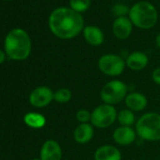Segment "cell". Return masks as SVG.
I'll use <instances>...</instances> for the list:
<instances>
[{"label":"cell","instance_id":"ba28073f","mask_svg":"<svg viewBox=\"0 0 160 160\" xmlns=\"http://www.w3.org/2000/svg\"><path fill=\"white\" fill-rule=\"evenodd\" d=\"M54 100V92L48 87H38L29 95V102L35 108H44Z\"/></svg>","mask_w":160,"mask_h":160},{"label":"cell","instance_id":"9a60e30c","mask_svg":"<svg viewBox=\"0 0 160 160\" xmlns=\"http://www.w3.org/2000/svg\"><path fill=\"white\" fill-rule=\"evenodd\" d=\"M94 160H122V153L112 145H104L95 151Z\"/></svg>","mask_w":160,"mask_h":160},{"label":"cell","instance_id":"ffe728a7","mask_svg":"<svg viewBox=\"0 0 160 160\" xmlns=\"http://www.w3.org/2000/svg\"><path fill=\"white\" fill-rule=\"evenodd\" d=\"M72 98V92L70 90L61 88L58 89L55 93H54V100L57 101L58 103H67L71 100Z\"/></svg>","mask_w":160,"mask_h":160},{"label":"cell","instance_id":"3957f363","mask_svg":"<svg viewBox=\"0 0 160 160\" xmlns=\"http://www.w3.org/2000/svg\"><path fill=\"white\" fill-rule=\"evenodd\" d=\"M128 17L135 27L140 29H150L156 25L158 12L151 2L138 1L130 8Z\"/></svg>","mask_w":160,"mask_h":160},{"label":"cell","instance_id":"d4e9b609","mask_svg":"<svg viewBox=\"0 0 160 160\" xmlns=\"http://www.w3.org/2000/svg\"><path fill=\"white\" fill-rule=\"evenodd\" d=\"M155 45H156L157 48L160 49V33L157 34L156 37H155Z\"/></svg>","mask_w":160,"mask_h":160},{"label":"cell","instance_id":"2e32d148","mask_svg":"<svg viewBox=\"0 0 160 160\" xmlns=\"http://www.w3.org/2000/svg\"><path fill=\"white\" fill-rule=\"evenodd\" d=\"M125 105L132 111H141L147 106V98L139 92H131L125 97Z\"/></svg>","mask_w":160,"mask_h":160},{"label":"cell","instance_id":"44dd1931","mask_svg":"<svg viewBox=\"0 0 160 160\" xmlns=\"http://www.w3.org/2000/svg\"><path fill=\"white\" fill-rule=\"evenodd\" d=\"M129 11H130V8L127 7L124 4H122V3L115 4L112 7V9H111V12H112V14L116 18H118V17H124V16L128 15L129 14Z\"/></svg>","mask_w":160,"mask_h":160},{"label":"cell","instance_id":"30bf717a","mask_svg":"<svg viewBox=\"0 0 160 160\" xmlns=\"http://www.w3.org/2000/svg\"><path fill=\"white\" fill-rule=\"evenodd\" d=\"M62 151L60 145L53 139L46 140L41 149V160H61Z\"/></svg>","mask_w":160,"mask_h":160},{"label":"cell","instance_id":"d6986e66","mask_svg":"<svg viewBox=\"0 0 160 160\" xmlns=\"http://www.w3.org/2000/svg\"><path fill=\"white\" fill-rule=\"evenodd\" d=\"M118 122L122 126H131L135 122V115L130 109H123L117 115Z\"/></svg>","mask_w":160,"mask_h":160},{"label":"cell","instance_id":"8992f818","mask_svg":"<svg viewBox=\"0 0 160 160\" xmlns=\"http://www.w3.org/2000/svg\"><path fill=\"white\" fill-rule=\"evenodd\" d=\"M117 111L111 105L103 104L94 108L92 113V124L98 128H107L112 125L117 119Z\"/></svg>","mask_w":160,"mask_h":160},{"label":"cell","instance_id":"7a4b0ae2","mask_svg":"<svg viewBox=\"0 0 160 160\" xmlns=\"http://www.w3.org/2000/svg\"><path fill=\"white\" fill-rule=\"evenodd\" d=\"M4 47L5 53L12 59L25 60L31 52V39L24 29L14 28L7 34Z\"/></svg>","mask_w":160,"mask_h":160},{"label":"cell","instance_id":"6da1fadb","mask_svg":"<svg viewBox=\"0 0 160 160\" xmlns=\"http://www.w3.org/2000/svg\"><path fill=\"white\" fill-rule=\"evenodd\" d=\"M48 26L57 38L70 40L83 31L85 20L81 13L74 12L70 7H60L50 13Z\"/></svg>","mask_w":160,"mask_h":160},{"label":"cell","instance_id":"cb8c5ba5","mask_svg":"<svg viewBox=\"0 0 160 160\" xmlns=\"http://www.w3.org/2000/svg\"><path fill=\"white\" fill-rule=\"evenodd\" d=\"M5 58H6V54L3 50L0 49V64L3 63L5 61Z\"/></svg>","mask_w":160,"mask_h":160},{"label":"cell","instance_id":"603a6c76","mask_svg":"<svg viewBox=\"0 0 160 160\" xmlns=\"http://www.w3.org/2000/svg\"><path fill=\"white\" fill-rule=\"evenodd\" d=\"M152 77L154 83H156L157 85H160V67L153 70L152 73Z\"/></svg>","mask_w":160,"mask_h":160},{"label":"cell","instance_id":"7402d4cb","mask_svg":"<svg viewBox=\"0 0 160 160\" xmlns=\"http://www.w3.org/2000/svg\"><path fill=\"white\" fill-rule=\"evenodd\" d=\"M75 117L80 123H88L92 120V113L87 109H80L76 112Z\"/></svg>","mask_w":160,"mask_h":160},{"label":"cell","instance_id":"277c9868","mask_svg":"<svg viewBox=\"0 0 160 160\" xmlns=\"http://www.w3.org/2000/svg\"><path fill=\"white\" fill-rule=\"evenodd\" d=\"M138 136L148 141L160 140V115L150 112L142 115L136 125Z\"/></svg>","mask_w":160,"mask_h":160},{"label":"cell","instance_id":"4fadbf2b","mask_svg":"<svg viewBox=\"0 0 160 160\" xmlns=\"http://www.w3.org/2000/svg\"><path fill=\"white\" fill-rule=\"evenodd\" d=\"M149 62L147 55L141 51H135L129 54L125 59L126 66L132 71L143 70Z\"/></svg>","mask_w":160,"mask_h":160},{"label":"cell","instance_id":"52a82bcc","mask_svg":"<svg viewBox=\"0 0 160 160\" xmlns=\"http://www.w3.org/2000/svg\"><path fill=\"white\" fill-rule=\"evenodd\" d=\"M125 60L118 55L106 54L98 60V67L100 71L109 76L120 75L125 68Z\"/></svg>","mask_w":160,"mask_h":160},{"label":"cell","instance_id":"9c48e42d","mask_svg":"<svg viewBox=\"0 0 160 160\" xmlns=\"http://www.w3.org/2000/svg\"><path fill=\"white\" fill-rule=\"evenodd\" d=\"M133 24L129 17H118L112 23V32L119 40H126L133 31Z\"/></svg>","mask_w":160,"mask_h":160},{"label":"cell","instance_id":"4316f807","mask_svg":"<svg viewBox=\"0 0 160 160\" xmlns=\"http://www.w3.org/2000/svg\"><path fill=\"white\" fill-rule=\"evenodd\" d=\"M5 1H11V0H5Z\"/></svg>","mask_w":160,"mask_h":160},{"label":"cell","instance_id":"e0dca14e","mask_svg":"<svg viewBox=\"0 0 160 160\" xmlns=\"http://www.w3.org/2000/svg\"><path fill=\"white\" fill-rule=\"evenodd\" d=\"M24 122L27 125L32 128H42L45 125L46 120L45 117L40 113L29 112L25 115Z\"/></svg>","mask_w":160,"mask_h":160},{"label":"cell","instance_id":"5b68a950","mask_svg":"<svg viewBox=\"0 0 160 160\" xmlns=\"http://www.w3.org/2000/svg\"><path fill=\"white\" fill-rule=\"evenodd\" d=\"M100 96L104 104H119L127 96V86L121 80H111L103 87Z\"/></svg>","mask_w":160,"mask_h":160},{"label":"cell","instance_id":"8fae6325","mask_svg":"<svg viewBox=\"0 0 160 160\" xmlns=\"http://www.w3.org/2000/svg\"><path fill=\"white\" fill-rule=\"evenodd\" d=\"M82 32L85 41L92 46H99L105 41L104 32L97 26H86Z\"/></svg>","mask_w":160,"mask_h":160},{"label":"cell","instance_id":"5bb4252c","mask_svg":"<svg viewBox=\"0 0 160 160\" xmlns=\"http://www.w3.org/2000/svg\"><path fill=\"white\" fill-rule=\"evenodd\" d=\"M93 127L90 123H80L73 131V139L79 144H86L93 138Z\"/></svg>","mask_w":160,"mask_h":160},{"label":"cell","instance_id":"7c38bea8","mask_svg":"<svg viewBox=\"0 0 160 160\" xmlns=\"http://www.w3.org/2000/svg\"><path fill=\"white\" fill-rule=\"evenodd\" d=\"M113 139L121 146L130 145L136 139V131L130 126L118 127L113 133Z\"/></svg>","mask_w":160,"mask_h":160},{"label":"cell","instance_id":"484cf974","mask_svg":"<svg viewBox=\"0 0 160 160\" xmlns=\"http://www.w3.org/2000/svg\"><path fill=\"white\" fill-rule=\"evenodd\" d=\"M33 160H41V158H34Z\"/></svg>","mask_w":160,"mask_h":160},{"label":"cell","instance_id":"ac0fdd59","mask_svg":"<svg viewBox=\"0 0 160 160\" xmlns=\"http://www.w3.org/2000/svg\"><path fill=\"white\" fill-rule=\"evenodd\" d=\"M69 5L72 10L82 14L91 8L92 0H69Z\"/></svg>","mask_w":160,"mask_h":160}]
</instances>
